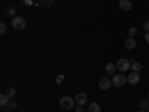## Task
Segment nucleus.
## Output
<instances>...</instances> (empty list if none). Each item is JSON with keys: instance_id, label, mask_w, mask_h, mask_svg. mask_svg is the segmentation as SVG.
<instances>
[{"instance_id": "nucleus-1", "label": "nucleus", "mask_w": 149, "mask_h": 112, "mask_svg": "<svg viewBox=\"0 0 149 112\" xmlns=\"http://www.w3.org/2000/svg\"><path fill=\"white\" fill-rule=\"evenodd\" d=\"M127 82H128V78L125 76V75H122V73H119V75H113V78H112V84H113L115 87H118V88H121V87H124V85H127Z\"/></svg>"}, {"instance_id": "nucleus-2", "label": "nucleus", "mask_w": 149, "mask_h": 112, "mask_svg": "<svg viewBox=\"0 0 149 112\" xmlns=\"http://www.w3.org/2000/svg\"><path fill=\"white\" fill-rule=\"evenodd\" d=\"M116 69L119 70V72H127L128 69H131V61L130 60H127V58H119L118 61H116Z\"/></svg>"}, {"instance_id": "nucleus-3", "label": "nucleus", "mask_w": 149, "mask_h": 112, "mask_svg": "<svg viewBox=\"0 0 149 112\" xmlns=\"http://www.w3.org/2000/svg\"><path fill=\"white\" fill-rule=\"evenodd\" d=\"M12 24V27L17 29V30H22V29H26V20L21 18V17H14L10 21Z\"/></svg>"}, {"instance_id": "nucleus-4", "label": "nucleus", "mask_w": 149, "mask_h": 112, "mask_svg": "<svg viewBox=\"0 0 149 112\" xmlns=\"http://www.w3.org/2000/svg\"><path fill=\"white\" fill-rule=\"evenodd\" d=\"M73 105H74V100L72 97H69V96H63L60 99V106L63 109H72Z\"/></svg>"}, {"instance_id": "nucleus-5", "label": "nucleus", "mask_w": 149, "mask_h": 112, "mask_svg": "<svg viewBox=\"0 0 149 112\" xmlns=\"http://www.w3.org/2000/svg\"><path fill=\"white\" fill-rule=\"evenodd\" d=\"M86 100H88V96H86L85 93H78L76 97H74V103L81 105V106H84L86 103Z\"/></svg>"}, {"instance_id": "nucleus-6", "label": "nucleus", "mask_w": 149, "mask_h": 112, "mask_svg": "<svg viewBox=\"0 0 149 112\" xmlns=\"http://www.w3.org/2000/svg\"><path fill=\"white\" fill-rule=\"evenodd\" d=\"M139 81H140V75H139V72H131V73L128 75V84H131V85H137Z\"/></svg>"}, {"instance_id": "nucleus-7", "label": "nucleus", "mask_w": 149, "mask_h": 112, "mask_svg": "<svg viewBox=\"0 0 149 112\" xmlns=\"http://www.w3.org/2000/svg\"><path fill=\"white\" fill-rule=\"evenodd\" d=\"M110 85H112V79H107V78H103V79H100V82H98V87H100V90H103V91L109 90Z\"/></svg>"}, {"instance_id": "nucleus-8", "label": "nucleus", "mask_w": 149, "mask_h": 112, "mask_svg": "<svg viewBox=\"0 0 149 112\" xmlns=\"http://www.w3.org/2000/svg\"><path fill=\"white\" fill-rule=\"evenodd\" d=\"M119 8L122 10H131L133 9V3L130 2V0H119Z\"/></svg>"}, {"instance_id": "nucleus-9", "label": "nucleus", "mask_w": 149, "mask_h": 112, "mask_svg": "<svg viewBox=\"0 0 149 112\" xmlns=\"http://www.w3.org/2000/svg\"><path fill=\"white\" fill-rule=\"evenodd\" d=\"M136 45H137V43H136V41L133 39V37H128V39L125 41V48L128 49V51L134 49V48H136Z\"/></svg>"}, {"instance_id": "nucleus-10", "label": "nucleus", "mask_w": 149, "mask_h": 112, "mask_svg": "<svg viewBox=\"0 0 149 112\" xmlns=\"http://www.w3.org/2000/svg\"><path fill=\"white\" fill-rule=\"evenodd\" d=\"M106 72L113 76V75L116 73V66H115L113 63H107V64H106Z\"/></svg>"}, {"instance_id": "nucleus-11", "label": "nucleus", "mask_w": 149, "mask_h": 112, "mask_svg": "<svg viewBox=\"0 0 149 112\" xmlns=\"http://www.w3.org/2000/svg\"><path fill=\"white\" fill-rule=\"evenodd\" d=\"M131 70H133V72H140V70H142V63H140V61L133 60V61H131Z\"/></svg>"}, {"instance_id": "nucleus-12", "label": "nucleus", "mask_w": 149, "mask_h": 112, "mask_svg": "<svg viewBox=\"0 0 149 112\" xmlns=\"http://www.w3.org/2000/svg\"><path fill=\"white\" fill-rule=\"evenodd\" d=\"M88 112H102V108H100V105H98V103L93 102V103L88 106Z\"/></svg>"}, {"instance_id": "nucleus-13", "label": "nucleus", "mask_w": 149, "mask_h": 112, "mask_svg": "<svg viewBox=\"0 0 149 112\" xmlns=\"http://www.w3.org/2000/svg\"><path fill=\"white\" fill-rule=\"evenodd\" d=\"M0 105H2V106L9 105V96L8 94H2V96H0Z\"/></svg>"}, {"instance_id": "nucleus-14", "label": "nucleus", "mask_w": 149, "mask_h": 112, "mask_svg": "<svg viewBox=\"0 0 149 112\" xmlns=\"http://www.w3.org/2000/svg\"><path fill=\"white\" fill-rule=\"evenodd\" d=\"M39 2L43 5V6H51L54 3V0H39Z\"/></svg>"}, {"instance_id": "nucleus-15", "label": "nucleus", "mask_w": 149, "mask_h": 112, "mask_svg": "<svg viewBox=\"0 0 149 112\" xmlns=\"http://www.w3.org/2000/svg\"><path fill=\"white\" fill-rule=\"evenodd\" d=\"M128 34H130V37L136 36V34H137V29H136V27H131V29L128 30Z\"/></svg>"}, {"instance_id": "nucleus-16", "label": "nucleus", "mask_w": 149, "mask_h": 112, "mask_svg": "<svg viewBox=\"0 0 149 112\" xmlns=\"http://www.w3.org/2000/svg\"><path fill=\"white\" fill-rule=\"evenodd\" d=\"M63 81H64V75H58V76L55 78V82H57V84H61Z\"/></svg>"}, {"instance_id": "nucleus-17", "label": "nucleus", "mask_w": 149, "mask_h": 112, "mask_svg": "<svg viewBox=\"0 0 149 112\" xmlns=\"http://www.w3.org/2000/svg\"><path fill=\"white\" fill-rule=\"evenodd\" d=\"M8 15L14 18V17H15V8H9V10H8Z\"/></svg>"}, {"instance_id": "nucleus-18", "label": "nucleus", "mask_w": 149, "mask_h": 112, "mask_svg": "<svg viewBox=\"0 0 149 112\" xmlns=\"http://www.w3.org/2000/svg\"><path fill=\"white\" fill-rule=\"evenodd\" d=\"M148 106H149V103H148L146 100H142V102H140V108H142L143 111H145V109H148Z\"/></svg>"}, {"instance_id": "nucleus-19", "label": "nucleus", "mask_w": 149, "mask_h": 112, "mask_svg": "<svg viewBox=\"0 0 149 112\" xmlns=\"http://www.w3.org/2000/svg\"><path fill=\"white\" fill-rule=\"evenodd\" d=\"M5 33H6V26L2 22V24H0V34H5Z\"/></svg>"}, {"instance_id": "nucleus-20", "label": "nucleus", "mask_w": 149, "mask_h": 112, "mask_svg": "<svg viewBox=\"0 0 149 112\" xmlns=\"http://www.w3.org/2000/svg\"><path fill=\"white\" fill-rule=\"evenodd\" d=\"M143 30H145V32H149V20L143 22Z\"/></svg>"}, {"instance_id": "nucleus-21", "label": "nucleus", "mask_w": 149, "mask_h": 112, "mask_svg": "<svg viewBox=\"0 0 149 112\" xmlns=\"http://www.w3.org/2000/svg\"><path fill=\"white\" fill-rule=\"evenodd\" d=\"M8 96H9V97L15 96V88H14V87H10V88H9V93H8Z\"/></svg>"}, {"instance_id": "nucleus-22", "label": "nucleus", "mask_w": 149, "mask_h": 112, "mask_svg": "<svg viewBox=\"0 0 149 112\" xmlns=\"http://www.w3.org/2000/svg\"><path fill=\"white\" fill-rule=\"evenodd\" d=\"M17 108V103L15 102H9V109H15Z\"/></svg>"}, {"instance_id": "nucleus-23", "label": "nucleus", "mask_w": 149, "mask_h": 112, "mask_svg": "<svg viewBox=\"0 0 149 112\" xmlns=\"http://www.w3.org/2000/svg\"><path fill=\"white\" fill-rule=\"evenodd\" d=\"M145 41H146V43L149 45V32H148V33L145 34Z\"/></svg>"}, {"instance_id": "nucleus-24", "label": "nucleus", "mask_w": 149, "mask_h": 112, "mask_svg": "<svg viewBox=\"0 0 149 112\" xmlns=\"http://www.w3.org/2000/svg\"><path fill=\"white\" fill-rule=\"evenodd\" d=\"M76 112H84V111H82V106H81V105H78V106H76Z\"/></svg>"}, {"instance_id": "nucleus-25", "label": "nucleus", "mask_w": 149, "mask_h": 112, "mask_svg": "<svg viewBox=\"0 0 149 112\" xmlns=\"http://www.w3.org/2000/svg\"><path fill=\"white\" fill-rule=\"evenodd\" d=\"M140 112H148V111H143V109H142V111H140Z\"/></svg>"}, {"instance_id": "nucleus-26", "label": "nucleus", "mask_w": 149, "mask_h": 112, "mask_svg": "<svg viewBox=\"0 0 149 112\" xmlns=\"http://www.w3.org/2000/svg\"><path fill=\"white\" fill-rule=\"evenodd\" d=\"M148 100H149V94H148Z\"/></svg>"}, {"instance_id": "nucleus-27", "label": "nucleus", "mask_w": 149, "mask_h": 112, "mask_svg": "<svg viewBox=\"0 0 149 112\" xmlns=\"http://www.w3.org/2000/svg\"><path fill=\"white\" fill-rule=\"evenodd\" d=\"M148 112H149V106H148Z\"/></svg>"}]
</instances>
